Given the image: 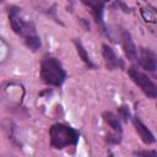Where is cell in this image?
<instances>
[{
    "label": "cell",
    "mask_w": 157,
    "mask_h": 157,
    "mask_svg": "<svg viewBox=\"0 0 157 157\" xmlns=\"http://www.w3.org/2000/svg\"><path fill=\"white\" fill-rule=\"evenodd\" d=\"M118 112L120 114V117L124 119V120H128L130 118V110H129V107L126 105H121L118 108Z\"/></svg>",
    "instance_id": "obj_13"
},
{
    "label": "cell",
    "mask_w": 157,
    "mask_h": 157,
    "mask_svg": "<svg viewBox=\"0 0 157 157\" xmlns=\"http://www.w3.org/2000/svg\"><path fill=\"white\" fill-rule=\"evenodd\" d=\"M129 75H130L131 80L142 90V92L147 97H150V98H156L157 97V86L148 76L140 72L135 67H131L129 70Z\"/></svg>",
    "instance_id": "obj_4"
},
{
    "label": "cell",
    "mask_w": 157,
    "mask_h": 157,
    "mask_svg": "<svg viewBox=\"0 0 157 157\" xmlns=\"http://www.w3.org/2000/svg\"><path fill=\"white\" fill-rule=\"evenodd\" d=\"M102 55L105 60V64H107V67L110 69V70H114V69H119L123 66V63L121 60L117 56V54L114 53V50L107 45V44H103L102 47Z\"/></svg>",
    "instance_id": "obj_6"
},
{
    "label": "cell",
    "mask_w": 157,
    "mask_h": 157,
    "mask_svg": "<svg viewBox=\"0 0 157 157\" xmlns=\"http://www.w3.org/2000/svg\"><path fill=\"white\" fill-rule=\"evenodd\" d=\"M4 1H5V0H0V2H4Z\"/></svg>",
    "instance_id": "obj_16"
},
{
    "label": "cell",
    "mask_w": 157,
    "mask_h": 157,
    "mask_svg": "<svg viewBox=\"0 0 157 157\" xmlns=\"http://www.w3.org/2000/svg\"><path fill=\"white\" fill-rule=\"evenodd\" d=\"M9 21H10V26L13 29L15 33L20 34V36H29V34H34V27L32 23H27L25 21L21 20L20 17V9L16 6H11L9 9Z\"/></svg>",
    "instance_id": "obj_3"
},
{
    "label": "cell",
    "mask_w": 157,
    "mask_h": 157,
    "mask_svg": "<svg viewBox=\"0 0 157 157\" xmlns=\"http://www.w3.org/2000/svg\"><path fill=\"white\" fill-rule=\"evenodd\" d=\"M25 44L32 52H37L40 48V39L36 33L34 34H29V36L25 37Z\"/></svg>",
    "instance_id": "obj_12"
},
{
    "label": "cell",
    "mask_w": 157,
    "mask_h": 157,
    "mask_svg": "<svg viewBox=\"0 0 157 157\" xmlns=\"http://www.w3.org/2000/svg\"><path fill=\"white\" fill-rule=\"evenodd\" d=\"M134 155H136V156H156L157 152L156 151H135Z\"/></svg>",
    "instance_id": "obj_15"
},
{
    "label": "cell",
    "mask_w": 157,
    "mask_h": 157,
    "mask_svg": "<svg viewBox=\"0 0 157 157\" xmlns=\"http://www.w3.org/2000/svg\"><path fill=\"white\" fill-rule=\"evenodd\" d=\"M40 78L47 85L61 86L66 78V72L55 58L47 56L40 64Z\"/></svg>",
    "instance_id": "obj_2"
},
{
    "label": "cell",
    "mask_w": 157,
    "mask_h": 157,
    "mask_svg": "<svg viewBox=\"0 0 157 157\" xmlns=\"http://www.w3.org/2000/svg\"><path fill=\"white\" fill-rule=\"evenodd\" d=\"M50 145L55 148H64L67 146H75L78 142L80 134L69 125L54 124L49 129Z\"/></svg>",
    "instance_id": "obj_1"
},
{
    "label": "cell",
    "mask_w": 157,
    "mask_h": 157,
    "mask_svg": "<svg viewBox=\"0 0 157 157\" xmlns=\"http://www.w3.org/2000/svg\"><path fill=\"white\" fill-rule=\"evenodd\" d=\"M134 126H135L137 134L140 135L141 140H142L145 144L150 145V144H153V142H155V136H153V134L151 132V130H150L139 118H134Z\"/></svg>",
    "instance_id": "obj_7"
},
{
    "label": "cell",
    "mask_w": 157,
    "mask_h": 157,
    "mask_svg": "<svg viewBox=\"0 0 157 157\" xmlns=\"http://www.w3.org/2000/svg\"><path fill=\"white\" fill-rule=\"evenodd\" d=\"M121 39H123V47H124V52L128 56L129 60H135L137 56V52H136V47L131 39V36L129 32L123 31L121 34Z\"/></svg>",
    "instance_id": "obj_8"
},
{
    "label": "cell",
    "mask_w": 157,
    "mask_h": 157,
    "mask_svg": "<svg viewBox=\"0 0 157 157\" xmlns=\"http://www.w3.org/2000/svg\"><path fill=\"white\" fill-rule=\"evenodd\" d=\"M139 63L145 70L153 72L156 70V55H155V53L150 49L141 48L140 56H139Z\"/></svg>",
    "instance_id": "obj_5"
},
{
    "label": "cell",
    "mask_w": 157,
    "mask_h": 157,
    "mask_svg": "<svg viewBox=\"0 0 157 157\" xmlns=\"http://www.w3.org/2000/svg\"><path fill=\"white\" fill-rule=\"evenodd\" d=\"M74 43H75L76 50H77V53H78V56L82 59V61H83L88 67H94V65H93V63L91 61V59H90V56H88V54H87L85 47L82 45V43H81L78 39H74Z\"/></svg>",
    "instance_id": "obj_11"
},
{
    "label": "cell",
    "mask_w": 157,
    "mask_h": 157,
    "mask_svg": "<svg viewBox=\"0 0 157 157\" xmlns=\"http://www.w3.org/2000/svg\"><path fill=\"white\" fill-rule=\"evenodd\" d=\"M103 1H109V0H103Z\"/></svg>",
    "instance_id": "obj_17"
},
{
    "label": "cell",
    "mask_w": 157,
    "mask_h": 157,
    "mask_svg": "<svg viewBox=\"0 0 157 157\" xmlns=\"http://www.w3.org/2000/svg\"><path fill=\"white\" fill-rule=\"evenodd\" d=\"M83 4H86L87 6L91 7L92 13L96 18V21L98 23H102V13H103V5L104 1L103 0H81Z\"/></svg>",
    "instance_id": "obj_9"
},
{
    "label": "cell",
    "mask_w": 157,
    "mask_h": 157,
    "mask_svg": "<svg viewBox=\"0 0 157 157\" xmlns=\"http://www.w3.org/2000/svg\"><path fill=\"white\" fill-rule=\"evenodd\" d=\"M107 141L108 144H112V145H115V144H119L120 142V136L117 134H108L107 135Z\"/></svg>",
    "instance_id": "obj_14"
},
{
    "label": "cell",
    "mask_w": 157,
    "mask_h": 157,
    "mask_svg": "<svg viewBox=\"0 0 157 157\" xmlns=\"http://www.w3.org/2000/svg\"><path fill=\"white\" fill-rule=\"evenodd\" d=\"M103 119L104 121L118 134H121V125L120 121L118 120V118L112 113V112H104L103 113Z\"/></svg>",
    "instance_id": "obj_10"
}]
</instances>
